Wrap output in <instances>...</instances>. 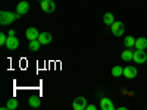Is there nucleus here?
<instances>
[{
  "label": "nucleus",
  "mask_w": 147,
  "mask_h": 110,
  "mask_svg": "<svg viewBox=\"0 0 147 110\" xmlns=\"http://www.w3.org/2000/svg\"><path fill=\"white\" fill-rule=\"evenodd\" d=\"M124 76L128 78V79H134L137 76V69L134 68V66H127L124 68Z\"/></svg>",
  "instance_id": "9b49d317"
},
{
  "label": "nucleus",
  "mask_w": 147,
  "mask_h": 110,
  "mask_svg": "<svg viewBox=\"0 0 147 110\" xmlns=\"http://www.w3.org/2000/svg\"><path fill=\"white\" fill-rule=\"evenodd\" d=\"M40 2H43V0H40Z\"/></svg>",
  "instance_id": "5701e85b"
},
{
  "label": "nucleus",
  "mask_w": 147,
  "mask_h": 110,
  "mask_svg": "<svg viewBox=\"0 0 147 110\" xmlns=\"http://www.w3.org/2000/svg\"><path fill=\"white\" fill-rule=\"evenodd\" d=\"M18 18H21V15L18 13V12H15V13H12V12H6V10L0 12V23H2V25H9V23H12Z\"/></svg>",
  "instance_id": "f257e3e1"
},
{
  "label": "nucleus",
  "mask_w": 147,
  "mask_h": 110,
  "mask_svg": "<svg viewBox=\"0 0 147 110\" xmlns=\"http://www.w3.org/2000/svg\"><path fill=\"white\" fill-rule=\"evenodd\" d=\"M28 104L31 106V107H40L41 106V100L38 99V97H35V95H32V97H30L28 99Z\"/></svg>",
  "instance_id": "2eb2a0df"
},
{
  "label": "nucleus",
  "mask_w": 147,
  "mask_h": 110,
  "mask_svg": "<svg viewBox=\"0 0 147 110\" xmlns=\"http://www.w3.org/2000/svg\"><path fill=\"white\" fill-rule=\"evenodd\" d=\"M110 30H112V34L115 37H121L125 32V25H124V22H121V21H115L112 25H110Z\"/></svg>",
  "instance_id": "f03ea898"
},
{
  "label": "nucleus",
  "mask_w": 147,
  "mask_h": 110,
  "mask_svg": "<svg viewBox=\"0 0 147 110\" xmlns=\"http://www.w3.org/2000/svg\"><path fill=\"white\" fill-rule=\"evenodd\" d=\"M30 10V3L28 2H19L18 6H16V12L19 15H27Z\"/></svg>",
  "instance_id": "9d476101"
},
{
  "label": "nucleus",
  "mask_w": 147,
  "mask_h": 110,
  "mask_svg": "<svg viewBox=\"0 0 147 110\" xmlns=\"http://www.w3.org/2000/svg\"><path fill=\"white\" fill-rule=\"evenodd\" d=\"M6 47L9 48V50H18L19 47V40L16 38V37H9L7 35V41H6Z\"/></svg>",
  "instance_id": "423d86ee"
},
{
  "label": "nucleus",
  "mask_w": 147,
  "mask_h": 110,
  "mask_svg": "<svg viewBox=\"0 0 147 110\" xmlns=\"http://www.w3.org/2000/svg\"><path fill=\"white\" fill-rule=\"evenodd\" d=\"M6 106H7V110H16V109H18V106H19V103H18V100H16V99H9Z\"/></svg>",
  "instance_id": "f3484780"
},
{
  "label": "nucleus",
  "mask_w": 147,
  "mask_h": 110,
  "mask_svg": "<svg viewBox=\"0 0 147 110\" xmlns=\"http://www.w3.org/2000/svg\"><path fill=\"white\" fill-rule=\"evenodd\" d=\"M121 57H122V60H124V62H129V60H132V57H134V52L131 50L129 47H127V50L122 52Z\"/></svg>",
  "instance_id": "ddd939ff"
},
{
  "label": "nucleus",
  "mask_w": 147,
  "mask_h": 110,
  "mask_svg": "<svg viewBox=\"0 0 147 110\" xmlns=\"http://www.w3.org/2000/svg\"><path fill=\"white\" fill-rule=\"evenodd\" d=\"M52 40H53V37H52L50 32H40V35H38V41H40L41 44H44V46L50 44Z\"/></svg>",
  "instance_id": "1a4fd4ad"
},
{
  "label": "nucleus",
  "mask_w": 147,
  "mask_h": 110,
  "mask_svg": "<svg viewBox=\"0 0 147 110\" xmlns=\"http://www.w3.org/2000/svg\"><path fill=\"white\" fill-rule=\"evenodd\" d=\"M87 100L84 99V97H77V99H74L72 101V109L74 110H85L87 109Z\"/></svg>",
  "instance_id": "7ed1b4c3"
},
{
  "label": "nucleus",
  "mask_w": 147,
  "mask_h": 110,
  "mask_svg": "<svg viewBox=\"0 0 147 110\" xmlns=\"http://www.w3.org/2000/svg\"><path fill=\"white\" fill-rule=\"evenodd\" d=\"M124 44H125V47H134L136 46V38H134V37H131V35H128L127 38L124 40Z\"/></svg>",
  "instance_id": "6ab92c4d"
},
{
  "label": "nucleus",
  "mask_w": 147,
  "mask_h": 110,
  "mask_svg": "<svg viewBox=\"0 0 147 110\" xmlns=\"http://www.w3.org/2000/svg\"><path fill=\"white\" fill-rule=\"evenodd\" d=\"M112 75H113L115 78L122 76V75H124V68H121V66H113V68H112Z\"/></svg>",
  "instance_id": "a211bd4d"
},
{
  "label": "nucleus",
  "mask_w": 147,
  "mask_h": 110,
  "mask_svg": "<svg viewBox=\"0 0 147 110\" xmlns=\"http://www.w3.org/2000/svg\"><path fill=\"white\" fill-rule=\"evenodd\" d=\"M136 47L138 50H146L147 48V38L146 37H138V38H136Z\"/></svg>",
  "instance_id": "f8f14e48"
},
{
  "label": "nucleus",
  "mask_w": 147,
  "mask_h": 110,
  "mask_svg": "<svg viewBox=\"0 0 147 110\" xmlns=\"http://www.w3.org/2000/svg\"><path fill=\"white\" fill-rule=\"evenodd\" d=\"M85 110H96V106L94 104H90V106H87V109Z\"/></svg>",
  "instance_id": "412c9836"
},
{
  "label": "nucleus",
  "mask_w": 147,
  "mask_h": 110,
  "mask_svg": "<svg viewBox=\"0 0 147 110\" xmlns=\"http://www.w3.org/2000/svg\"><path fill=\"white\" fill-rule=\"evenodd\" d=\"M40 46H41V43L38 40H31L30 44H28V48H30L31 52H38L40 50Z\"/></svg>",
  "instance_id": "dca6fc26"
},
{
  "label": "nucleus",
  "mask_w": 147,
  "mask_h": 110,
  "mask_svg": "<svg viewBox=\"0 0 147 110\" xmlns=\"http://www.w3.org/2000/svg\"><path fill=\"white\" fill-rule=\"evenodd\" d=\"M113 22H115V16L110 13V12H106V13L103 15V23L105 25H112Z\"/></svg>",
  "instance_id": "4468645a"
},
{
  "label": "nucleus",
  "mask_w": 147,
  "mask_h": 110,
  "mask_svg": "<svg viewBox=\"0 0 147 110\" xmlns=\"http://www.w3.org/2000/svg\"><path fill=\"white\" fill-rule=\"evenodd\" d=\"M100 107L102 110H115V104L113 101L110 99H106V97H103L102 101H100Z\"/></svg>",
  "instance_id": "6e6552de"
},
{
  "label": "nucleus",
  "mask_w": 147,
  "mask_h": 110,
  "mask_svg": "<svg viewBox=\"0 0 147 110\" xmlns=\"http://www.w3.org/2000/svg\"><path fill=\"white\" fill-rule=\"evenodd\" d=\"M38 35H40V32L37 31V28H34V27H31V28H28L27 31H25V37H27V40H38Z\"/></svg>",
  "instance_id": "0eeeda50"
},
{
  "label": "nucleus",
  "mask_w": 147,
  "mask_h": 110,
  "mask_svg": "<svg viewBox=\"0 0 147 110\" xmlns=\"http://www.w3.org/2000/svg\"><path fill=\"white\" fill-rule=\"evenodd\" d=\"M6 41H7V35L5 32H2V34H0V44L6 46Z\"/></svg>",
  "instance_id": "aec40b11"
},
{
  "label": "nucleus",
  "mask_w": 147,
  "mask_h": 110,
  "mask_svg": "<svg viewBox=\"0 0 147 110\" xmlns=\"http://www.w3.org/2000/svg\"><path fill=\"white\" fill-rule=\"evenodd\" d=\"M13 35H15V31L10 30V31H9V37H13Z\"/></svg>",
  "instance_id": "4be33fe9"
},
{
  "label": "nucleus",
  "mask_w": 147,
  "mask_h": 110,
  "mask_svg": "<svg viewBox=\"0 0 147 110\" xmlns=\"http://www.w3.org/2000/svg\"><path fill=\"white\" fill-rule=\"evenodd\" d=\"M132 60H134L136 63H138V65L146 63V62H147V54H146V52H144V50H138V48H137V52H134Z\"/></svg>",
  "instance_id": "20e7f679"
},
{
  "label": "nucleus",
  "mask_w": 147,
  "mask_h": 110,
  "mask_svg": "<svg viewBox=\"0 0 147 110\" xmlns=\"http://www.w3.org/2000/svg\"><path fill=\"white\" fill-rule=\"evenodd\" d=\"M41 9L44 12H47V13H52V12H55V9H56V5H55L53 0H43L41 2Z\"/></svg>",
  "instance_id": "39448f33"
}]
</instances>
